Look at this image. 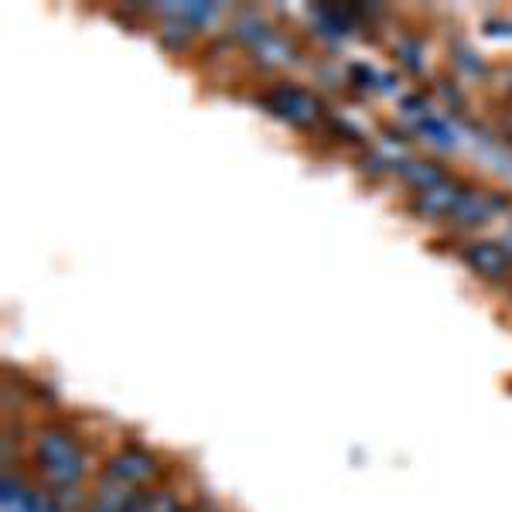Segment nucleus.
Here are the masks:
<instances>
[{
  "instance_id": "obj_2",
  "label": "nucleus",
  "mask_w": 512,
  "mask_h": 512,
  "mask_svg": "<svg viewBox=\"0 0 512 512\" xmlns=\"http://www.w3.org/2000/svg\"><path fill=\"white\" fill-rule=\"evenodd\" d=\"M103 475H110V478H117V482L130 485V489L144 492V489H151V482L158 478V458H154L147 448L130 444V448L117 451L110 461H106Z\"/></svg>"
},
{
  "instance_id": "obj_3",
  "label": "nucleus",
  "mask_w": 512,
  "mask_h": 512,
  "mask_svg": "<svg viewBox=\"0 0 512 512\" xmlns=\"http://www.w3.org/2000/svg\"><path fill=\"white\" fill-rule=\"evenodd\" d=\"M127 512H185V502L168 485H151V489H144L130 502Z\"/></svg>"
},
{
  "instance_id": "obj_1",
  "label": "nucleus",
  "mask_w": 512,
  "mask_h": 512,
  "mask_svg": "<svg viewBox=\"0 0 512 512\" xmlns=\"http://www.w3.org/2000/svg\"><path fill=\"white\" fill-rule=\"evenodd\" d=\"M35 458H38V468L41 475L48 478L52 485H76L82 472H86V454H82L79 441L65 431H45L38 437L35 444Z\"/></svg>"
}]
</instances>
